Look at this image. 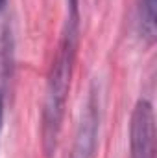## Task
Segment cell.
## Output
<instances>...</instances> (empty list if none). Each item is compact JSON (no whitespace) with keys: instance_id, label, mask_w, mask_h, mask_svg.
Wrapping results in <instances>:
<instances>
[{"instance_id":"6","label":"cell","mask_w":157,"mask_h":158,"mask_svg":"<svg viewBox=\"0 0 157 158\" xmlns=\"http://www.w3.org/2000/svg\"><path fill=\"white\" fill-rule=\"evenodd\" d=\"M4 6H6V0H0V9H2Z\"/></svg>"},{"instance_id":"5","label":"cell","mask_w":157,"mask_h":158,"mask_svg":"<svg viewBox=\"0 0 157 158\" xmlns=\"http://www.w3.org/2000/svg\"><path fill=\"white\" fill-rule=\"evenodd\" d=\"M2 123H4V98L0 92V132H2Z\"/></svg>"},{"instance_id":"4","label":"cell","mask_w":157,"mask_h":158,"mask_svg":"<svg viewBox=\"0 0 157 158\" xmlns=\"http://www.w3.org/2000/svg\"><path fill=\"white\" fill-rule=\"evenodd\" d=\"M157 0H139L137 7V20H139V33L146 44H154L157 35Z\"/></svg>"},{"instance_id":"1","label":"cell","mask_w":157,"mask_h":158,"mask_svg":"<svg viewBox=\"0 0 157 158\" xmlns=\"http://www.w3.org/2000/svg\"><path fill=\"white\" fill-rule=\"evenodd\" d=\"M76 48H78V0H69V11L61 40L57 44L44 90L41 132H43V149L48 156L56 151L57 138L61 132L67 96L70 90L72 70L76 61Z\"/></svg>"},{"instance_id":"3","label":"cell","mask_w":157,"mask_h":158,"mask_svg":"<svg viewBox=\"0 0 157 158\" xmlns=\"http://www.w3.org/2000/svg\"><path fill=\"white\" fill-rule=\"evenodd\" d=\"M98 125H100V107H98L96 96H91L85 114L79 121V129L76 134L74 149H72V158H94Z\"/></svg>"},{"instance_id":"2","label":"cell","mask_w":157,"mask_h":158,"mask_svg":"<svg viewBox=\"0 0 157 158\" xmlns=\"http://www.w3.org/2000/svg\"><path fill=\"white\" fill-rule=\"evenodd\" d=\"M129 158H155V114L146 99H141L131 112Z\"/></svg>"}]
</instances>
